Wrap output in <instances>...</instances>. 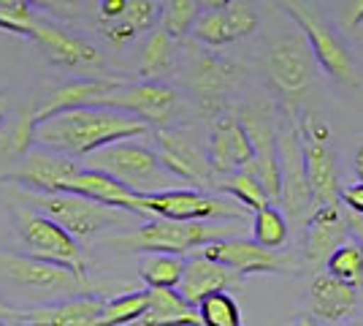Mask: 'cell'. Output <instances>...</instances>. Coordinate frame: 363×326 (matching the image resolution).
Listing matches in <instances>:
<instances>
[{
	"instance_id": "obj_24",
	"label": "cell",
	"mask_w": 363,
	"mask_h": 326,
	"mask_svg": "<svg viewBox=\"0 0 363 326\" xmlns=\"http://www.w3.org/2000/svg\"><path fill=\"white\" fill-rule=\"evenodd\" d=\"M171 65H174V38L163 28H155L141 49L138 74L144 77V82H157V77L166 74Z\"/></svg>"
},
{
	"instance_id": "obj_28",
	"label": "cell",
	"mask_w": 363,
	"mask_h": 326,
	"mask_svg": "<svg viewBox=\"0 0 363 326\" xmlns=\"http://www.w3.org/2000/svg\"><path fill=\"white\" fill-rule=\"evenodd\" d=\"M217 190H225L230 193L236 202L242 204L244 210H252V212H260V210H266L272 199H269V193L263 190V185L257 183V177L252 171H236V174H230L225 180H217Z\"/></svg>"
},
{
	"instance_id": "obj_4",
	"label": "cell",
	"mask_w": 363,
	"mask_h": 326,
	"mask_svg": "<svg viewBox=\"0 0 363 326\" xmlns=\"http://www.w3.org/2000/svg\"><path fill=\"white\" fill-rule=\"evenodd\" d=\"M87 169L104 171L120 185L141 196L187 188L163 166V161L152 147H144L138 141H120V144H111L106 150L95 153L87 158Z\"/></svg>"
},
{
	"instance_id": "obj_3",
	"label": "cell",
	"mask_w": 363,
	"mask_h": 326,
	"mask_svg": "<svg viewBox=\"0 0 363 326\" xmlns=\"http://www.w3.org/2000/svg\"><path fill=\"white\" fill-rule=\"evenodd\" d=\"M22 199H25L22 207H30L35 212L52 217L74 239H95L98 234L108 232V229L133 232L141 223H147L144 217L133 215V212L106 207V204H98L92 199H84V196H76V193H65V190H60V193H30V190H25Z\"/></svg>"
},
{
	"instance_id": "obj_15",
	"label": "cell",
	"mask_w": 363,
	"mask_h": 326,
	"mask_svg": "<svg viewBox=\"0 0 363 326\" xmlns=\"http://www.w3.org/2000/svg\"><path fill=\"white\" fill-rule=\"evenodd\" d=\"M350 220L345 207H318L309 220H306V234H303V248H306V261L309 264H325L336 250L347 242Z\"/></svg>"
},
{
	"instance_id": "obj_14",
	"label": "cell",
	"mask_w": 363,
	"mask_h": 326,
	"mask_svg": "<svg viewBox=\"0 0 363 326\" xmlns=\"http://www.w3.org/2000/svg\"><path fill=\"white\" fill-rule=\"evenodd\" d=\"M209 163L217 180L244 171L255 161V147L239 117H217L209 131Z\"/></svg>"
},
{
	"instance_id": "obj_35",
	"label": "cell",
	"mask_w": 363,
	"mask_h": 326,
	"mask_svg": "<svg viewBox=\"0 0 363 326\" xmlns=\"http://www.w3.org/2000/svg\"><path fill=\"white\" fill-rule=\"evenodd\" d=\"M298 131H301L303 139H315V141H331V128H328V123L320 117V114H315V112H306L303 114L301 125H298Z\"/></svg>"
},
{
	"instance_id": "obj_6",
	"label": "cell",
	"mask_w": 363,
	"mask_h": 326,
	"mask_svg": "<svg viewBox=\"0 0 363 326\" xmlns=\"http://www.w3.org/2000/svg\"><path fill=\"white\" fill-rule=\"evenodd\" d=\"M0 278L16 288L55 296V302L76 299V296H95L98 291V286L90 278L25 253H0Z\"/></svg>"
},
{
	"instance_id": "obj_39",
	"label": "cell",
	"mask_w": 363,
	"mask_h": 326,
	"mask_svg": "<svg viewBox=\"0 0 363 326\" xmlns=\"http://www.w3.org/2000/svg\"><path fill=\"white\" fill-rule=\"evenodd\" d=\"M125 6L128 0H104L101 3V22H114L125 14Z\"/></svg>"
},
{
	"instance_id": "obj_9",
	"label": "cell",
	"mask_w": 363,
	"mask_h": 326,
	"mask_svg": "<svg viewBox=\"0 0 363 326\" xmlns=\"http://www.w3.org/2000/svg\"><path fill=\"white\" fill-rule=\"evenodd\" d=\"M193 256L209 259L214 264L236 272L239 278H244V275H269V272L288 275L293 269H298L296 259H290V256L279 253V250L260 248L255 239H244V237L209 242V245H203L201 250H196Z\"/></svg>"
},
{
	"instance_id": "obj_45",
	"label": "cell",
	"mask_w": 363,
	"mask_h": 326,
	"mask_svg": "<svg viewBox=\"0 0 363 326\" xmlns=\"http://www.w3.org/2000/svg\"><path fill=\"white\" fill-rule=\"evenodd\" d=\"M0 117H3V114H0Z\"/></svg>"
},
{
	"instance_id": "obj_17",
	"label": "cell",
	"mask_w": 363,
	"mask_h": 326,
	"mask_svg": "<svg viewBox=\"0 0 363 326\" xmlns=\"http://www.w3.org/2000/svg\"><path fill=\"white\" fill-rule=\"evenodd\" d=\"M303 166H306V180L312 190V202L318 207H333L342 199V185H339V156L333 153L331 144L315 139H303Z\"/></svg>"
},
{
	"instance_id": "obj_10",
	"label": "cell",
	"mask_w": 363,
	"mask_h": 326,
	"mask_svg": "<svg viewBox=\"0 0 363 326\" xmlns=\"http://www.w3.org/2000/svg\"><path fill=\"white\" fill-rule=\"evenodd\" d=\"M98 107L120 109L133 114L136 120L157 128H168L182 112L179 95L163 82H141V85H125L120 82L114 93H108Z\"/></svg>"
},
{
	"instance_id": "obj_36",
	"label": "cell",
	"mask_w": 363,
	"mask_h": 326,
	"mask_svg": "<svg viewBox=\"0 0 363 326\" xmlns=\"http://www.w3.org/2000/svg\"><path fill=\"white\" fill-rule=\"evenodd\" d=\"M339 22L347 33H355L363 25V0H352V3H342L339 6Z\"/></svg>"
},
{
	"instance_id": "obj_16",
	"label": "cell",
	"mask_w": 363,
	"mask_h": 326,
	"mask_svg": "<svg viewBox=\"0 0 363 326\" xmlns=\"http://www.w3.org/2000/svg\"><path fill=\"white\" fill-rule=\"evenodd\" d=\"M30 38L41 47L46 58L57 65H65V68H92V65H101V52L95 49V44L79 38V36H71L62 28L46 22V19H35L30 31Z\"/></svg>"
},
{
	"instance_id": "obj_23",
	"label": "cell",
	"mask_w": 363,
	"mask_h": 326,
	"mask_svg": "<svg viewBox=\"0 0 363 326\" xmlns=\"http://www.w3.org/2000/svg\"><path fill=\"white\" fill-rule=\"evenodd\" d=\"M163 3H152V0H128L125 14L114 22H101V31L106 33L111 44H128L133 41L138 33L155 31V22L160 19Z\"/></svg>"
},
{
	"instance_id": "obj_21",
	"label": "cell",
	"mask_w": 363,
	"mask_h": 326,
	"mask_svg": "<svg viewBox=\"0 0 363 326\" xmlns=\"http://www.w3.org/2000/svg\"><path fill=\"white\" fill-rule=\"evenodd\" d=\"M236 82V68L230 63L220 60L214 55H198L190 71V85L196 90L198 101L206 109H217L223 104Z\"/></svg>"
},
{
	"instance_id": "obj_5",
	"label": "cell",
	"mask_w": 363,
	"mask_h": 326,
	"mask_svg": "<svg viewBox=\"0 0 363 326\" xmlns=\"http://www.w3.org/2000/svg\"><path fill=\"white\" fill-rule=\"evenodd\" d=\"M282 9L296 19L298 33L306 38V44L312 49L315 60L320 63V68L342 87H361V74H358V65L352 60L350 49L339 38L336 28L320 14L318 6L290 0V3H282Z\"/></svg>"
},
{
	"instance_id": "obj_33",
	"label": "cell",
	"mask_w": 363,
	"mask_h": 326,
	"mask_svg": "<svg viewBox=\"0 0 363 326\" xmlns=\"http://www.w3.org/2000/svg\"><path fill=\"white\" fill-rule=\"evenodd\" d=\"M35 19H38V14L33 11L30 3H25V0H0V31L30 38Z\"/></svg>"
},
{
	"instance_id": "obj_37",
	"label": "cell",
	"mask_w": 363,
	"mask_h": 326,
	"mask_svg": "<svg viewBox=\"0 0 363 326\" xmlns=\"http://www.w3.org/2000/svg\"><path fill=\"white\" fill-rule=\"evenodd\" d=\"M342 204L347 212L363 217V183H352V185L342 188Z\"/></svg>"
},
{
	"instance_id": "obj_44",
	"label": "cell",
	"mask_w": 363,
	"mask_h": 326,
	"mask_svg": "<svg viewBox=\"0 0 363 326\" xmlns=\"http://www.w3.org/2000/svg\"><path fill=\"white\" fill-rule=\"evenodd\" d=\"M0 183H3V180H0Z\"/></svg>"
},
{
	"instance_id": "obj_22",
	"label": "cell",
	"mask_w": 363,
	"mask_h": 326,
	"mask_svg": "<svg viewBox=\"0 0 363 326\" xmlns=\"http://www.w3.org/2000/svg\"><path fill=\"white\" fill-rule=\"evenodd\" d=\"M141 326H201V315L177 288H150V310Z\"/></svg>"
},
{
	"instance_id": "obj_13",
	"label": "cell",
	"mask_w": 363,
	"mask_h": 326,
	"mask_svg": "<svg viewBox=\"0 0 363 326\" xmlns=\"http://www.w3.org/2000/svg\"><path fill=\"white\" fill-rule=\"evenodd\" d=\"M312 71H315V55L301 33H290L274 41L269 52V77L279 93L288 98L301 95L312 85Z\"/></svg>"
},
{
	"instance_id": "obj_2",
	"label": "cell",
	"mask_w": 363,
	"mask_h": 326,
	"mask_svg": "<svg viewBox=\"0 0 363 326\" xmlns=\"http://www.w3.org/2000/svg\"><path fill=\"white\" fill-rule=\"evenodd\" d=\"M239 237V229L228 226V223H179V220H163V217H152L147 223H141L133 232L111 234L98 239V245L114 248L122 253H166V256H193L209 242L220 239H233Z\"/></svg>"
},
{
	"instance_id": "obj_40",
	"label": "cell",
	"mask_w": 363,
	"mask_h": 326,
	"mask_svg": "<svg viewBox=\"0 0 363 326\" xmlns=\"http://www.w3.org/2000/svg\"><path fill=\"white\" fill-rule=\"evenodd\" d=\"M347 220H350V234H352V237L363 245V217L347 212Z\"/></svg>"
},
{
	"instance_id": "obj_29",
	"label": "cell",
	"mask_w": 363,
	"mask_h": 326,
	"mask_svg": "<svg viewBox=\"0 0 363 326\" xmlns=\"http://www.w3.org/2000/svg\"><path fill=\"white\" fill-rule=\"evenodd\" d=\"M184 275V259L182 256H166V253H152L141 261V280L150 288H179Z\"/></svg>"
},
{
	"instance_id": "obj_30",
	"label": "cell",
	"mask_w": 363,
	"mask_h": 326,
	"mask_svg": "<svg viewBox=\"0 0 363 326\" xmlns=\"http://www.w3.org/2000/svg\"><path fill=\"white\" fill-rule=\"evenodd\" d=\"M288 220L282 215L279 207L269 204L266 210L255 212L252 217V239L260 248L266 250H279L288 245Z\"/></svg>"
},
{
	"instance_id": "obj_42",
	"label": "cell",
	"mask_w": 363,
	"mask_h": 326,
	"mask_svg": "<svg viewBox=\"0 0 363 326\" xmlns=\"http://www.w3.org/2000/svg\"><path fill=\"white\" fill-rule=\"evenodd\" d=\"M0 326H16V324H0Z\"/></svg>"
},
{
	"instance_id": "obj_7",
	"label": "cell",
	"mask_w": 363,
	"mask_h": 326,
	"mask_svg": "<svg viewBox=\"0 0 363 326\" xmlns=\"http://www.w3.org/2000/svg\"><path fill=\"white\" fill-rule=\"evenodd\" d=\"M14 229L19 234V242L25 248V256L41 259L49 264L65 266L74 269L76 275H87V259L84 250L79 248L71 234L65 232L62 226H57L52 217L35 212L30 207H14Z\"/></svg>"
},
{
	"instance_id": "obj_11",
	"label": "cell",
	"mask_w": 363,
	"mask_h": 326,
	"mask_svg": "<svg viewBox=\"0 0 363 326\" xmlns=\"http://www.w3.org/2000/svg\"><path fill=\"white\" fill-rule=\"evenodd\" d=\"M82 169H84V163H79L74 158L57 156V153L41 150V147H30L22 156L16 171H11L3 180L16 183L30 193H60Z\"/></svg>"
},
{
	"instance_id": "obj_41",
	"label": "cell",
	"mask_w": 363,
	"mask_h": 326,
	"mask_svg": "<svg viewBox=\"0 0 363 326\" xmlns=\"http://www.w3.org/2000/svg\"><path fill=\"white\" fill-rule=\"evenodd\" d=\"M352 169L358 174V183H363V144L355 150V156H352Z\"/></svg>"
},
{
	"instance_id": "obj_18",
	"label": "cell",
	"mask_w": 363,
	"mask_h": 326,
	"mask_svg": "<svg viewBox=\"0 0 363 326\" xmlns=\"http://www.w3.org/2000/svg\"><path fill=\"white\" fill-rule=\"evenodd\" d=\"M239 280L242 278H239L236 272L214 264L209 259L187 256V259H184V275H182V283L177 291H179V296L187 305L198 308L206 296L220 294V291H228V288L239 286Z\"/></svg>"
},
{
	"instance_id": "obj_43",
	"label": "cell",
	"mask_w": 363,
	"mask_h": 326,
	"mask_svg": "<svg viewBox=\"0 0 363 326\" xmlns=\"http://www.w3.org/2000/svg\"><path fill=\"white\" fill-rule=\"evenodd\" d=\"M347 326H363V324H347Z\"/></svg>"
},
{
	"instance_id": "obj_31",
	"label": "cell",
	"mask_w": 363,
	"mask_h": 326,
	"mask_svg": "<svg viewBox=\"0 0 363 326\" xmlns=\"http://www.w3.org/2000/svg\"><path fill=\"white\" fill-rule=\"evenodd\" d=\"M201 11H203V3H196V0H168L163 3V11H160V28L171 38H182V36L193 33Z\"/></svg>"
},
{
	"instance_id": "obj_38",
	"label": "cell",
	"mask_w": 363,
	"mask_h": 326,
	"mask_svg": "<svg viewBox=\"0 0 363 326\" xmlns=\"http://www.w3.org/2000/svg\"><path fill=\"white\" fill-rule=\"evenodd\" d=\"M30 315V308H14L9 302L0 299V324H16V326H25Z\"/></svg>"
},
{
	"instance_id": "obj_12",
	"label": "cell",
	"mask_w": 363,
	"mask_h": 326,
	"mask_svg": "<svg viewBox=\"0 0 363 326\" xmlns=\"http://www.w3.org/2000/svg\"><path fill=\"white\" fill-rule=\"evenodd\" d=\"M277 147H279V166H282V199H279V204L296 220H301V217L309 220V215L315 212V202H312L306 166H303L301 131L293 125L282 128Z\"/></svg>"
},
{
	"instance_id": "obj_32",
	"label": "cell",
	"mask_w": 363,
	"mask_h": 326,
	"mask_svg": "<svg viewBox=\"0 0 363 326\" xmlns=\"http://www.w3.org/2000/svg\"><path fill=\"white\" fill-rule=\"evenodd\" d=\"M198 315H201V326H242L239 302L228 291L206 296L198 305Z\"/></svg>"
},
{
	"instance_id": "obj_26",
	"label": "cell",
	"mask_w": 363,
	"mask_h": 326,
	"mask_svg": "<svg viewBox=\"0 0 363 326\" xmlns=\"http://www.w3.org/2000/svg\"><path fill=\"white\" fill-rule=\"evenodd\" d=\"M325 269L331 278L358 291L363 286V245L355 237H350L347 242L325 261Z\"/></svg>"
},
{
	"instance_id": "obj_25",
	"label": "cell",
	"mask_w": 363,
	"mask_h": 326,
	"mask_svg": "<svg viewBox=\"0 0 363 326\" xmlns=\"http://www.w3.org/2000/svg\"><path fill=\"white\" fill-rule=\"evenodd\" d=\"M150 310V288L144 291H128L122 296L106 299L104 313H101V326H128L141 324V318Z\"/></svg>"
},
{
	"instance_id": "obj_20",
	"label": "cell",
	"mask_w": 363,
	"mask_h": 326,
	"mask_svg": "<svg viewBox=\"0 0 363 326\" xmlns=\"http://www.w3.org/2000/svg\"><path fill=\"white\" fill-rule=\"evenodd\" d=\"M355 305H358L355 288L339 283L328 272L315 275L312 286H309V310H312L315 318L328 321V324H339L355 310Z\"/></svg>"
},
{
	"instance_id": "obj_19",
	"label": "cell",
	"mask_w": 363,
	"mask_h": 326,
	"mask_svg": "<svg viewBox=\"0 0 363 326\" xmlns=\"http://www.w3.org/2000/svg\"><path fill=\"white\" fill-rule=\"evenodd\" d=\"M106 299L101 296H76L62 302H49L44 308H30L25 326H101Z\"/></svg>"
},
{
	"instance_id": "obj_34",
	"label": "cell",
	"mask_w": 363,
	"mask_h": 326,
	"mask_svg": "<svg viewBox=\"0 0 363 326\" xmlns=\"http://www.w3.org/2000/svg\"><path fill=\"white\" fill-rule=\"evenodd\" d=\"M225 11H228V22H230V31H233V38H247L250 33H255L257 9L252 3L230 0V3H225Z\"/></svg>"
},
{
	"instance_id": "obj_8",
	"label": "cell",
	"mask_w": 363,
	"mask_h": 326,
	"mask_svg": "<svg viewBox=\"0 0 363 326\" xmlns=\"http://www.w3.org/2000/svg\"><path fill=\"white\" fill-rule=\"evenodd\" d=\"M155 153L182 185H190L193 190L217 185V177L209 163V150L201 144L196 131L157 128L155 131Z\"/></svg>"
},
{
	"instance_id": "obj_1",
	"label": "cell",
	"mask_w": 363,
	"mask_h": 326,
	"mask_svg": "<svg viewBox=\"0 0 363 326\" xmlns=\"http://www.w3.org/2000/svg\"><path fill=\"white\" fill-rule=\"evenodd\" d=\"M147 131L150 125L120 109L76 107L41 120L33 131V144L82 163L111 144L133 141Z\"/></svg>"
},
{
	"instance_id": "obj_27",
	"label": "cell",
	"mask_w": 363,
	"mask_h": 326,
	"mask_svg": "<svg viewBox=\"0 0 363 326\" xmlns=\"http://www.w3.org/2000/svg\"><path fill=\"white\" fill-rule=\"evenodd\" d=\"M193 36H196V41L206 44V47H225L230 41H236L230 22H228L225 3H206L198 16L196 28H193Z\"/></svg>"
}]
</instances>
